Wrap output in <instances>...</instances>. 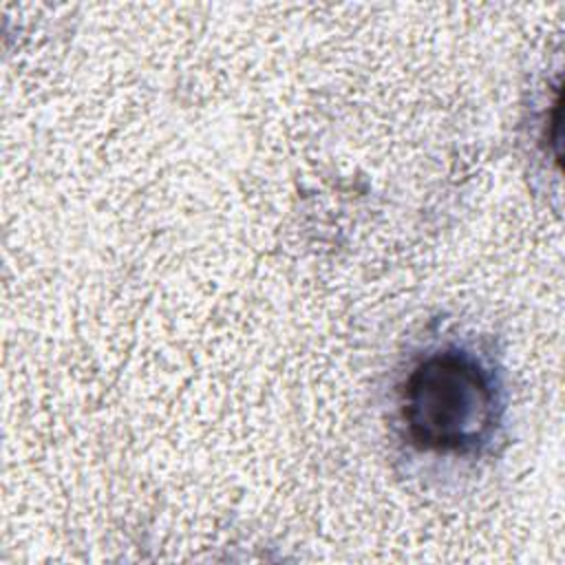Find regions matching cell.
Instances as JSON below:
<instances>
[{"label":"cell","instance_id":"1","mask_svg":"<svg viewBox=\"0 0 565 565\" xmlns=\"http://www.w3.org/2000/svg\"><path fill=\"white\" fill-rule=\"evenodd\" d=\"M494 375L470 353L446 349L419 360L402 388V422L408 439L430 452L479 450L499 422Z\"/></svg>","mask_w":565,"mask_h":565}]
</instances>
